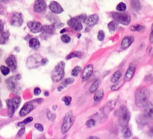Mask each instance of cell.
Returning a JSON list of instances; mask_svg holds the SVG:
<instances>
[{
	"instance_id": "cell-18",
	"label": "cell",
	"mask_w": 153,
	"mask_h": 139,
	"mask_svg": "<svg viewBox=\"0 0 153 139\" xmlns=\"http://www.w3.org/2000/svg\"><path fill=\"white\" fill-rule=\"evenodd\" d=\"M136 70V66L134 63L130 64V66L128 67V70H127L126 73L125 75V80L126 81H129L132 79L133 76H134V73H135Z\"/></svg>"
},
{
	"instance_id": "cell-47",
	"label": "cell",
	"mask_w": 153,
	"mask_h": 139,
	"mask_svg": "<svg viewBox=\"0 0 153 139\" xmlns=\"http://www.w3.org/2000/svg\"><path fill=\"white\" fill-rule=\"evenodd\" d=\"M149 41L151 43H153V29L152 30V32H151L150 36H149Z\"/></svg>"
},
{
	"instance_id": "cell-45",
	"label": "cell",
	"mask_w": 153,
	"mask_h": 139,
	"mask_svg": "<svg viewBox=\"0 0 153 139\" xmlns=\"http://www.w3.org/2000/svg\"><path fill=\"white\" fill-rule=\"evenodd\" d=\"M24 132H25V128L23 127V128H22L20 130H19V132L17 134V136L18 137H20V136H22V135L24 134Z\"/></svg>"
},
{
	"instance_id": "cell-35",
	"label": "cell",
	"mask_w": 153,
	"mask_h": 139,
	"mask_svg": "<svg viewBox=\"0 0 153 139\" xmlns=\"http://www.w3.org/2000/svg\"><path fill=\"white\" fill-rule=\"evenodd\" d=\"M81 71H82V68L80 67H79V66H77V67H76L72 70V76H77Z\"/></svg>"
},
{
	"instance_id": "cell-37",
	"label": "cell",
	"mask_w": 153,
	"mask_h": 139,
	"mask_svg": "<svg viewBox=\"0 0 153 139\" xmlns=\"http://www.w3.org/2000/svg\"><path fill=\"white\" fill-rule=\"evenodd\" d=\"M46 115H47L48 119L51 121H54L55 120V117H56V115H55L54 113H52V112L50 111H48L47 113H46Z\"/></svg>"
},
{
	"instance_id": "cell-11",
	"label": "cell",
	"mask_w": 153,
	"mask_h": 139,
	"mask_svg": "<svg viewBox=\"0 0 153 139\" xmlns=\"http://www.w3.org/2000/svg\"><path fill=\"white\" fill-rule=\"evenodd\" d=\"M46 9V3L44 0H35L34 10L36 13H43Z\"/></svg>"
},
{
	"instance_id": "cell-43",
	"label": "cell",
	"mask_w": 153,
	"mask_h": 139,
	"mask_svg": "<svg viewBox=\"0 0 153 139\" xmlns=\"http://www.w3.org/2000/svg\"><path fill=\"white\" fill-rule=\"evenodd\" d=\"M73 82H74V79L73 78H69V79H67L65 80V83L67 85H70V84L73 83Z\"/></svg>"
},
{
	"instance_id": "cell-40",
	"label": "cell",
	"mask_w": 153,
	"mask_h": 139,
	"mask_svg": "<svg viewBox=\"0 0 153 139\" xmlns=\"http://www.w3.org/2000/svg\"><path fill=\"white\" fill-rule=\"evenodd\" d=\"M97 37H98V40H100V41H102V40H104L105 38V33L103 31H100L98 32V36H97Z\"/></svg>"
},
{
	"instance_id": "cell-39",
	"label": "cell",
	"mask_w": 153,
	"mask_h": 139,
	"mask_svg": "<svg viewBox=\"0 0 153 139\" xmlns=\"http://www.w3.org/2000/svg\"><path fill=\"white\" fill-rule=\"evenodd\" d=\"M86 125H87V126L88 127V128H91V127L94 126H95V120H93V119L89 120L87 121Z\"/></svg>"
},
{
	"instance_id": "cell-28",
	"label": "cell",
	"mask_w": 153,
	"mask_h": 139,
	"mask_svg": "<svg viewBox=\"0 0 153 139\" xmlns=\"http://www.w3.org/2000/svg\"><path fill=\"white\" fill-rule=\"evenodd\" d=\"M100 79H97V80H96L95 82H94V83L91 85V88H90V92L91 93H94L96 92V91H97V89L99 88V86H100Z\"/></svg>"
},
{
	"instance_id": "cell-21",
	"label": "cell",
	"mask_w": 153,
	"mask_h": 139,
	"mask_svg": "<svg viewBox=\"0 0 153 139\" xmlns=\"http://www.w3.org/2000/svg\"><path fill=\"white\" fill-rule=\"evenodd\" d=\"M55 28L54 27V25H44L43 27V34H46V35H52V34L55 33Z\"/></svg>"
},
{
	"instance_id": "cell-2",
	"label": "cell",
	"mask_w": 153,
	"mask_h": 139,
	"mask_svg": "<svg viewBox=\"0 0 153 139\" xmlns=\"http://www.w3.org/2000/svg\"><path fill=\"white\" fill-rule=\"evenodd\" d=\"M48 61L46 58H43L39 55H34L28 57L26 61L27 67L29 69L36 68L40 65H44Z\"/></svg>"
},
{
	"instance_id": "cell-44",
	"label": "cell",
	"mask_w": 153,
	"mask_h": 139,
	"mask_svg": "<svg viewBox=\"0 0 153 139\" xmlns=\"http://www.w3.org/2000/svg\"><path fill=\"white\" fill-rule=\"evenodd\" d=\"M40 93H41V90H40V88H34V95L37 96V95H39V94H40Z\"/></svg>"
},
{
	"instance_id": "cell-14",
	"label": "cell",
	"mask_w": 153,
	"mask_h": 139,
	"mask_svg": "<svg viewBox=\"0 0 153 139\" xmlns=\"http://www.w3.org/2000/svg\"><path fill=\"white\" fill-rule=\"evenodd\" d=\"M99 21V16L97 14H93L89 16H87L85 18L84 22L87 25L90 27H93L97 24Z\"/></svg>"
},
{
	"instance_id": "cell-52",
	"label": "cell",
	"mask_w": 153,
	"mask_h": 139,
	"mask_svg": "<svg viewBox=\"0 0 153 139\" xmlns=\"http://www.w3.org/2000/svg\"><path fill=\"white\" fill-rule=\"evenodd\" d=\"M45 96H49V93H48V92L45 93Z\"/></svg>"
},
{
	"instance_id": "cell-48",
	"label": "cell",
	"mask_w": 153,
	"mask_h": 139,
	"mask_svg": "<svg viewBox=\"0 0 153 139\" xmlns=\"http://www.w3.org/2000/svg\"><path fill=\"white\" fill-rule=\"evenodd\" d=\"M149 135L151 136V137H153V126L151 127V129L149 131Z\"/></svg>"
},
{
	"instance_id": "cell-7",
	"label": "cell",
	"mask_w": 153,
	"mask_h": 139,
	"mask_svg": "<svg viewBox=\"0 0 153 139\" xmlns=\"http://www.w3.org/2000/svg\"><path fill=\"white\" fill-rule=\"evenodd\" d=\"M73 121H74V117H73V114L72 111L67 112L65 116H64L62 126H61V132L63 134L67 132L70 130V129L73 126Z\"/></svg>"
},
{
	"instance_id": "cell-20",
	"label": "cell",
	"mask_w": 153,
	"mask_h": 139,
	"mask_svg": "<svg viewBox=\"0 0 153 139\" xmlns=\"http://www.w3.org/2000/svg\"><path fill=\"white\" fill-rule=\"evenodd\" d=\"M134 42V37L132 36H126V37H124L122 40V43H121V46L123 49H127V48L129 47L131 45V43Z\"/></svg>"
},
{
	"instance_id": "cell-1",
	"label": "cell",
	"mask_w": 153,
	"mask_h": 139,
	"mask_svg": "<svg viewBox=\"0 0 153 139\" xmlns=\"http://www.w3.org/2000/svg\"><path fill=\"white\" fill-rule=\"evenodd\" d=\"M149 92L145 87L138 88L135 93V103L137 107H144L149 102Z\"/></svg>"
},
{
	"instance_id": "cell-19",
	"label": "cell",
	"mask_w": 153,
	"mask_h": 139,
	"mask_svg": "<svg viewBox=\"0 0 153 139\" xmlns=\"http://www.w3.org/2000/svg\"><path fill=\"white\" fill-rule=\"evenodd\" d=\"M144 115L147 118L153 120V104L149 102L144 106Z\"/></svg>"
},
{
	"instance_id": "cell-46",
	"label": "cell",
	"mask_w": 153,
	"mask_h": 139,
	"mask_svg": "<svg viewBox=\"0 0 153 139\" xmlns=\"http://www.w3.org/2000/svg\"><path fill=\"white\" fill-rule=\"evenodd\" d=\"M3 29H4V23L1 20H0V34L3 31Z\"/></svg>"
},
{
	"instance_id": "cell-31",
	"label": "cell",
	"mask_w": 153,
	"mask_h": 139,
	"mask_svg": "<svg viewBox=\"0 0 153 139\" xmlns=\"http://www.w3.org/2000/svg\"><path fill=\"white\" fill-rule=\"evenodd\" d=\"M131 136V130H130L129 128H128L127 126H126V128L124 129L123 130V137L125 138H128Z\"/></svg>"
},
{
	"instance_id": "cell-50",
	"label": "cell",
	"mask_w": 153,
	"mask_h": 139,
	"mask_svg": "<svg viewBox=\"0 0 153 139\" xmlns=\"http://www.w3.org/2000/svg\"><path fill=\"white\" fill-rule=\"evenodd\" d=\"M9 0H0V2L1 3H7Z\"/></svg>"
},
{
	"instance_id": "cell-29",
	"label": "cell",
	"mask_w": 153,
	"mask_h": 139,
	"mask_svg": "<svg viewBox=\"0 0 153 139\" xmlns=\"http://www.w3.org/2000/svg\"><path fill=\"white\" fill-rule=\"evenodd\" d=\"M83 53L82 52H73L67 56V60H70L73 58H82Z\"/></svg>"
},
{
	"instance_id": "cell-30",
	"label": "cell",
	"mask_w": 153,
	"mask_h": 139,
	"mask_svg": "<svg viewBox=\"0 0 153 139\" xmlns=\"http://www.w3.org/2000/svg\"><path fill=\"white\" fill-rule=\"evenodd\" d=\"M117 10L119 12H123L126 10V4L123 2H120L117 6Z\"/></svg>"
},
{
	"instance_id": "cell-4",
	"label": "cell",
	"mask_w": 153,
	"mask_h": 139,
	"mask_svg": "<svg viewBox=\"0 0 153 139\" xmlns=\"http://www.w3.org/2000/svg\"><path fill=\"white\" fill-rule=\"evenodd\" d=\"M118 117H119V123L121 126H127L130 120L131 114L125 106H122L118 111Z\"/></svg>"
},
{
	"instance_id": "cell-26",
	"label": "cell",
	"mask_w": 153,
	"mask_h": 139,
	"mask_svg": "<svg viewBox=\"0 0 153 139\" xmlns=\"http://www.w3.org/2000/svg\"><path fill=\"white\" fill-rule=\"evenodd\" d=\"M121 76H122L121 71H120V70H117V71L113 74L112 77L111 78V82L112 83H115V82H118V80H120Z\"/></svg>"
},
{
	"instance_id": "cell-24",
	"label": "cell",
	"mask_w": 153,
	"mask_h": 139,
	"mask_svg": "<svg viewBox=\"0 0 153 139\" xmlns=\"http://www.w3.org/2000/svg\"><path fill=\"white\" fill-rule=\"evenodd\" d=\"M103 95H104V91H103L102 89H99L98 91L96 92L95 95H94V100L96 102V103H98L100 100L102 99Z\"/></svg>"
},
{
	"instance_id": "cell-3",
	"label": "cell",
	"mask_w": 153,
	"mask_h": 139,
	"mask_svg": "<svg viewBox=\"0 0 153 139\" xmlns=\"http://www.w3.org/2000/svg\"><path fill=\"white\" fill-rule=\"evenodd\" d=\"M64 68H65V63L61 61L54 68L52 73V79L54 82H59L64 77Z\"/></svg>"
},
{
	"instance_id": "cell-53",
	"label": "cell",
	"mask_w": 153,
	"mask_h": 139,
	"mask_svg": "<svg viewBox=\"0 0 153 139\" xmlns=\"http://www.w3.org/2000/svg\"><path fill=\"white\" fill-rule=\"evenodd\" d=\"M89 138H97V137H93V136H92V137H90Z\"/></svg>"
},
{
	"instance_id": "cell-23",
	"label": "cell",
	"mask_w": 153,
	"mask_h": 139,
	"mask_svg": "<svg viewBox=\"0 0 153 139\" xmlns=\"http://www.w3.org/2000/svg\"><path fill=\"white\" fill-rule=\"evenodd\" d=\"M9 36L10 34L8 31H2L0 34V44H4L8 40Z\"/></svg>"
},
{
	"instance_id": "cell-10",
	"label": "cell",
	"mask_w": 153,
	"mask_h": 139,
	"mask_svg": "<svg viewBox=\"0 0 153 139\" xmlns=\"http://www.w3.org/2000/svg\"><path fill=\"white\" fill-rule=\"evenodd\" d=\"M27 25L29 28L30 31L33 33H39L42 31V29H43V26L40 22H37V21H30L28 22Z\"/></svg>"
},
{
	"instance_id": "cell-38",
	"label": "cell",
	"mask_w": 153,
	"mask_h": 139,
	"mask_svg": "<svg viewBox=\"0 0 153 139\" xmlns=\"http://www.w3.org/2000/svg\"><path fill=\"white\" fill-rule=\"evenodd\" d=\"M62 100L64 102V103H65L66 106H69V105L71 103V101H72V98L70 97H64L62 98Z\"/></svg>"
},
{
	"instance_id": "cell-33",
	"label": "cell",
	"mask_w": 153,
	"mask_h": 139,
	"mask_svg": "<svg viewBox=\"0 0 153 139\" xmlns=\"http://www.w3.org/2000/svg\"><path fill=\"white\" fill-rule=\"evenodd\" d=\"M144 28V27L141 25H134L131 27V31H140Z\"/></svg>"
},
{
	"instance_id": "cell-34",
	"label": "cell",
	"mask_w": 153,
	"mask_h": 139,
	"mask_svg": "<svg viewBox=\"0 0 153 139\" xmlns=\"http://www.w3.org/2000/svg\"><path fill=\"white\" fill-rule=\"evenodd\" d=\"M32 120H33V118L31 117H29L26 118V119H25L23 121H22V122L18 123L17 126H22L25 125V124H27V123H28L31 122V121H32Z\"/></svg>"
},
{
	"instance_id": "cell-22",
	"label": "cell",
	"mask_w": 153,
	"mask_h": 139,
	"mask_svg": "<svg viewBox=\"0 0 153 139\" xmlns=\"http://www.w3.org/2000/svg\"><path fill=\"white\" fill-rule=\"evenodd\" d=\"M29 46L33 49H39V47L40 46V41L37 40V38H31V40H29Z\"/></svg>"
},
{
	"instance_id": "cell-13",
	"label": "cell",
	"mask_w": 153,
	"mask_h": 139,
	"mask_svg": "<svg viewBox=\"0 0 153 139\" xmlns=\"http://www.w3.org/2000/svg\"><path fill=\"white\" fill-rule=\"evenodd\" d=\"M6 64L8 66L9 69L11 70L12 72H14L16 70V67H17V62H16V59L15 58L14 55H11L10 56H8L7 58L5 61Z\"/></svg>"
},
{
	"instance_id": "cell-27",
	"label": "cell",
	"mask_w": 153,
	"mask_h": 139,
	"mask_svg": "<svg viewBox=\"0 0 153 139\" xmlns=\"http://www.w3.org/2000/svg\"><path fill=\"white\" fill-rule=\"evenodd\" d=\"M130 4H131V7L135 10H139L141 8V4L139 0H131Z\"/></svg>"
},
{
	"instance_id": "cell-8",
	"label": "cell",
	"mask_w": 153,
	"mask_h": 139,
	"mask_svg": "<svg viewBox=\"0 0 153 139\" xmlns=\"http://www.w3.org/2000/svg\"><path fill=\"white\" fill-rule=\"evenodd\" d=\"M85 17H84V16H79L77 17L71 18L68 21L69 26L71 27L75 31H81V30H82V28H83L82 22L85 20Z\"/></svg>"
},
{
	"instance_id": "cell-5",
	"label": "cell",
	"mask_w": 153,
	"mask_h": 139,
	"mask_svg": "<svg viewBox=\"0 0 153 139\" xmlns=\"http://www.w3.org/2000/svg\"><path fill=\"white\" fill-rule=\"evenodd\" d=\"M20 98L19 97H16L14 98L9 99L6 101V104L7 106V113H8L9 117H12L19 107V104H20Z\"/></svg>"
},
{
	"instance_id": "cell-32",
	"label": "cell",
	"mask_w": 153,
	"mask_h": 139,
	"mask_svg": "<svg viewBox=\"0 0 153 139\" xmlns=\"http://www.w3.org/2000/svg\"><path fill=\"white\" fill-rule=\"evenodd\" d=\"M0 70H1V73H2L4 76H7V75L9 74L10 70L9 69V67H5V66H1V67H0Z\"/></svg>"
},
{
	"instance_id": "cell-16",
	"label": "cell",
	"mask_w": 153,
	"mask_h": 139,
	"mask_svg": "<svg viewBox=\"0 0 153 139\" xmlns=\"http://www.w3.org/2000/svg\"><path fill=\"white\" fill-rule=\"evenodd\" d=\"M93 72H94V66L93 64H89V65H87L85 67V68L84 69L83 73L82 75V80L85 81L87 79H89L91 77V76L92 75Z\"/></svg>"
},
{
	"instance_id": "cell-6",
	"label": "cell",
	"mask_w": 153,
	"mask_h": 139,
	"mask_svg": "<svg viewBox=\"0 0 153 139\" xmlns=\"http://www.w3.org/2000/svg\"><path fill=\"white\" fill-rule=\"evenodd\" d=\"M112 17L115 21L122 25H127L131 22V16L128 13H123V12H113Z\"/></svg>"
},
{
	"instance_id": "cell-17",
	"label": "cell",
	"mask_w": 153,
	"mask_h": 139,
	"mask_svg": "<svg viewBox=\"0 0 153 139\" xmlns=\"http://www.w3.org/2000/svg\"><path fill=\"white\" fill-rule=\"evenodd\" d=\"M49 8H50V10L52 12V13H55L58 14V13H61L63 11H64V9L63 7L58 4L57 1H51L50 4H49Z\"/></svg>"
},
{
	"instance_id": "cell-12",
	"label": "cell",
	"mask_w": 153,
	"mask_h": 139,
	"mask_svg": "<svg viewBox=\"0 0 153 139\" xmlns=\"http://www.w3.org/2000/svg\"><path fill=\"white\" fill-rule=\"evenodd\" d=\"M19 79V77L16 78V76H11L9 79L6 80V83H7V88L9 90L12 91H16L17 89V81Z\"/></svg>"
},
{
	"instance_id": "cell-15",
	"label": "cell",
	"mask_w": 153,
	"mask_h": 139,
	"mask_svg": "<svg viewBox=\"0 0 153 139\" xmlns=\"http://www.w3.org/2000/svg\"><path fill=\"white\" fill-rule=\"evenodd\" d=\"M34 109V105L32 104V103H25L23 106V107L21 109L20 111H19V116L24 117L25 115L28 114V113L31 111L33 109Z\"/></svg>"
},
{
	"instance_id": "cell-49",
	"label": "cell",
	"mask_w": 153,
	"mask_h": 139,
	"mask_svg": "<svg viewBox=\"0 0 153 139\" xmlns=\"http://www.w3.org/2000/svg\"><path fill=\"white\" fill-rule=\"evenodd\" d=\"M4 13V7L0 4V14H2Z\"/></svg>"
},
{
	"instance_id": "cell-36",
	"label": "cell",
	"mask_w": 153,
	"mask_h": 139,
	"mask_svg": "<svg viewBox=\"0 0 153 139\" xmlns=\"http://www.w3.org/2000/svg\"><path fill=\"white\" fill-rule=\"evenodd\" d=\"M61 40H62L64 43H69V42L71 40V38H70V37L69 35H67V34H63V35H61Z\"/></svg>"
},
{
	"instance_id": "cell-42",
	"label": "cell",
	"mask_w": 153,
	"mask_h": 139,
	"mask_svg": "<svg viewBox=\"0 0 153 139\" xmlns=\"http://www.w3.org/2000/svg\"><path fill=\"white\" fill-rule=\"evenodd\" d=\"M35 128L37 129V130H39V131H40V132L43 131V126L41 125V124H40V123H36L35 124Z\"/></svg>"
},
{
	"instance_id": "cell-25",
	"label": "cell",
	"mask_w": 153,
	"mask_h": 139,
	"mask_svg": "<svg viewBox=\"0 0 153 139\" xmlns=\"http://www.w3.org/2000/svg\"><path fill=\"white\" fill-rule=\"evenodd\" d=\"M117 26H118V22H117V21L114 20L109 22L108 25V30L109 31H110L111 34H113V33L114 32L115 30H116L117 28Z\"/></svg>"
},
{
	"instance_id": "cell-41",
	"label": "cell",
	"mask_w": 153,
	"mask_h": 139,
	"mask_svg": "<svg viewBox=\"0 0 153 139\" xmlns=\"http://www.w3.org/2000/svg\"><path fill=\"white\" fill-rule=\"evenodd\" d=\"M123 85V82H120V83H118V84H116V85H114L113 87H111V90H113V91H115V90L119 89V88H120L121 85Z\"/></svg>"
},
{
	"instance_id": "cell-9",
	"label": "cell",
	"mask_w": 153,
	"mask_h": 139,
	"mask_svg": "<svg viewBox=\"0 0 153 139\" xmlns=\"http://www.w3.org/2000/svg\"><path fill=\"white\" fill-rule=\"evenodd\" d=\"M23 22V18H22V14L21 13H14L12 15L11 19H10V24L13 26L19 27L22 25Z\"/></svg>"
},
{
	"instance_id": "cell-51",
	"label": "cell",
	"mask_w": 153,
	"mask_h": 139,
	"mask_svg": "<svg viewBox=\"0 0 153 139\" xmlns=\"http://www.w3.org/2000/svg\"><path fill=\"white\" fill-rule=\"evenodd\" d=\"M1 107H2V103H1V101L0 100V109H1Z\"/></svg>"
}]
</instances>
